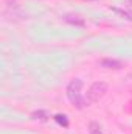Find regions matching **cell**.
I'll list each match as a JSON object with an SVG mask.
<instances>
[{
    "label": "cell",
    "instance_id": "8992f818",
    "mask_svg": "<svg viewBox=\"0 0 132 134\" xmlns=\"http://www.w3.org/2000/svg\"><path fill=\"white\" fill-rule=\"evenodd\" d=\"M33 119H47V112L45 111H37L33 114Z\"/></svg>",
    "mask_w": 132,
    "mask_h": 134
},
{
    "label": "cell",
    "instance_id": "277c9868",
    "mask_svg": "<svg viewBox=\"0 0 132 134\" xmlns=\"http://www.w3.org/2000/svg\"><path fill=\"white\" fill-rule=\"evenodd\" d=\"M64 20L67 24H71V25H76V27H84L86 25V20L76 14H65L64 16Z\"/></svg>",
    "mask_w": 132,
    "mask_h": 134
},
{
    "label": "cell",
    "instance_id": "7a4b0ae2",
    "mask_svg": "<svg viewBox=\"0 0 132 134\" xmlns=\"http://www.w3.org/2000/svg\"><path fill=\"white\" fill-rule=\"evenodd\" d=\"M107 89H109V86H107V83H104V81H97V83H93V84L90 86L89 92H87V97H86L87 103L90 104V103L99 101L104 95H106Z\"/></svg>",
    "mask_w": 132,
    "mask_h": 134
},
{
    "label": "cell",
    "instance_id": "6da1fadb",
    "mask_svg": "<svg viewBox=\"0 0 132 134\" xmlns=\"http://www.w3.org/2000/svg\"><path fill=\"white\" fill-rule=\"evenodd\" d=\"M81 87H82V80H79V78L71 80L68 83V86H67V98H68V101L75 108H78V109H84L89 104L87 100L81 94Z\"/></svg>",
    "mask_w": 132,
    "mask_h": 134
},
{
    "label": "cell",
    "instance_id": "ba28073f",
    "mask_svg": "<svg viewBox=\"0 0 132 134\" xmlns=\"http://www.w3.org/2000/svg\"><path fill=\"white\" fill-rule=\"evenodd\" d=\"M92 134H99V133H95V131H92Z\"/></svg>",
    "mask_w": 132,
    "mask_h": 134
},
{
    "label": "cell",
    "instance_id": "5b68a950",
    "mask_svg": "<svg viewBox=\"0 0 132 134\" xmlns=\"http://www.w3.org/2000/svg\"><path fill=\"white\" fill-rule=\"evenodd\" d=\"M55 120L59 125H62V126H68V119H67V115H64V114H56L55 115Z\"/></svg>",
    "mask_w": 132,
    "mask_h": 134
},
{
    "label": "cell",
    "instance_id": "3957f363",
    "mask_svg": "<svg viewBox=\"0 0 132 134\" xmlns=\"http://www.w3.org/2000/svg\"><path fill=\"white\" fill-rule=\"evenodd\" d=\"M99 66L104 67V69H113V70H118L123 67L121 61H117V59H110V58H106L103 61H99Z\"/></svg>",
    "mask_w": 132,
    "mask_h": 134
},
{
    "label": "cell",
    "instance_id": "52a82bcc",
    "mask_svg": "<svg viewBox=\"0 0 132 134\" xmlns=\"http://www.w3.org/2000/svg\"><path fill=\"white\" fill-rule=\"evenodd\" d=\"M128 6L132 9V0H128Z\"/></svg>",
    "mask_w": 132,
    "mask_h": 134
}]
</instances>
